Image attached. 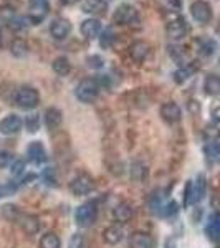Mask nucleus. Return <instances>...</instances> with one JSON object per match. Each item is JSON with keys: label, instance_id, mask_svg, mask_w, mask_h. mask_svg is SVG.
<instances>
[{"label": "nucleus", "instance_id": "1", "mask_svg": "<svg viewBox=\"0 0 220 248\" xmlns=\"http://www.w3.org/2000/svg\"><path fill=\"white\" fill-rule=\"evenodd\" d=\"M15 103L22 108V109H33L40 103V94L35 88L31 86H22L15 93Z\"/></svg>", "mask_w": 220, "mask_h": 248}, {"label": "nucleus", "instance_id": "2", "mask_svg": "<svg viewBox=\"0 0 220 248\" xmlns=\"http://www.w3.org/2000/svg\"><path fill=\"white\" fill-rule=\"evenodd\" d=\"M96 217H98V207H96L94 201L83 203L75 212V220L79 227H90L91 223H94Z\"/></svg>", "mask_w": 220, "mask_h": 248}, {"label": "nucleus", "instance_id": "3", "mask_svg": "<svg viewBox=\"0 0 220 248\" xmlns=\"http://www.w3.org/2000/svg\"><path fill=\"white\" fill-rule=\"evenodd\" d=\"M99 86L96 83V79H83L77 88V98L81 103H93L98 98Z\"/></svg>", "mask_w": 220, "mask_h": 248}, {"label": "nucleus", "instance_id": "4", "mask_svg": "<svg viewBox=\"0 0 220 248\" xmlns=\"http://www.w3.org/2000/svg\"><path fill=\"white\" fill-rule=\"evenodd\" d=\"M113 20L118 25H131L133 22H138V10L133 5H129V3H123L114 12Z\"/></svg>", "mask_w": 220, "mask_h": 248}, {"label": "nucleus", "instance_id": "5", "mask_svg": "<svg viewBox=\"0 0 220 248\" xmlns=\"http://www.w3.org/2000/svg\"><path fill=\"white\" fill-rule=\"evenodd\" d=\"M166 31H167V37L177 42V40H182L184 37H187V33H189V23L182 17H177L167 23Z\"/></svg>", "mask_w": 220, "mask_h": 248}, {"label": "nucleus", "instance_id": "6", "mask_svg": "<svg viewBox=\"0 0 220 248\" xmlns=\"http://www.w3.org/2000/svg\"><path fill=\"white\" fill-rule=\"evenodd\" d=\"M190 15L195 22L199 23H209L212 20V7L204 0H195L190 5Z\"/></svg>", "mask_w": 220, "mask_h": 248}, {"label": "nucleus", "instance_id": "7", "mask_svg": "<svg viewBox=\"0 0 220 248\" xmlns=\"http://www.w3.org/2000/svg\"><path fill=\"white\" fill-rule=\"evenodd\" d=\"M93 189H94L93 179L86 174L77 175V177H75L70 184V190L73 192L75 195H86V194H90Z\"/></svg>", "mask_w": 220, "mask_h": 248}, {"label": "nucleus", "instance_id": "8", "mask_svg": "<svg viewBox=\"0 0 220 248\" xmlns=\"http://www.w3.org/2000/svg\"><path fill=\"white\" fill-rule=\"evenodd\" d=\"M23 126L22 118L17 114H9L0 121V134L3 136H12L17 134Z\"/></svg>", "mask_w": 220, "mask_h": 248}, {"label": "nucleus", "instance_id": "9", "mask_svg": "<svg viewBox=\"0 0 220 248\" xmlns=\"http://www.w3.org/2000/svg\"><path fill=\"white\" fill-rule=\"evenodd\" d=\"M71 23L68 18H55L50 25V33L55 40H65L68 38V35L71 33Z\"/></svg>", "mask_w": 220, "mask_h": 248}, {"label": "nucleus", "instance_id": "10", "mask_svg": "<svg viewBox=\"0 0 220 248\" xmlns=\"http://www.w3.org/2000/svg\"><path fill=\"white\" fill-rule=\"evenodd\" d=\"M48 14V2L47 0H30L29 20L31 23H40Z\"/></svg>", "mask_w": 220, "mask_h": 248}, {"label": "nucleus", "instance_id": "11", "mask_svg": "<svg viewBox=\"0 0 220 248\" xmlns=\"http://www.w3.org/2000/svg\"><path fill=\"white\" fill-rule=\"evenodd\" d=\"M161 116H162V119H164L166 123L175 124V123L181 121L182 111H181V108H179L177 103L167 101V103H164V105L161 106Z\"/></svg>", "mask_w": 220, "mask_h": 248}, {"label": "nucleus", "instance_id": "12", "mask_svg": "<svg viewBox=\"0 0 220 248\" xmlns=\"http://www.w3.org/2000/svg\"><path fill=\"white\" fill-rule=\"evenodd\" d=\"M79 31H81V35L86 40L98 38L99 35H101V31H103L101 22H99L98 18H86L85 22L81 23V27H79Z\"/></svg>", "mask_w": 220, "mask_h": 248}, {"label": "nucleus", "instance_id": "13", "mask_svg": "<svg viewBox=\"0 0 220 248\" xmlns=\"http://www.w3.org/2000/svg\"><path fill=\"white\" fill-rule=\"evenodd\" d=\"M27 155H29V161H31L33 164H43L48 159L45 147H43V144L40 141L30 142L29 149H27Z\"/></svg>", "mask_w": 220, "mask_h": 248}, {"label": "nucleus", "instance_id": "14", "mask_svg": "<svg viewBox=\"0 0 220 248\" xmlns=\"http://www.w3.org/2000/svg\"><path fill=\"white\" fill-rule=\"evenodd\" d=\"M149 51H151L149 43L142 42V40H138V42H134L133 45L129 46V55L136 63L144 62V60L149 57Z\"/></svg>", "mask_w": 220, "mask_h": 248}, {"label": "nucleus", "instance_id": "15", "mask_svg": "<svg viewBox=\"0 0 220 248\" xmlns=\"http://www.w3.org/2000/svg\"><path fill=\"white\" fill-rule=\"evenodd\" d=\"M129 248H154V238L146 232H134L129 238Z\"/></svg>", "mask_w": 220, "mask_h": 248}, {"label": "nucleus", "instance_id": "16", "mask_svg": "<svg viewBox=\"0 0 220 248\" xmlns=\"http://www.w3.org/2000/svg\"><path fill=\"white\" fill-rule=\"evenodd\" d=\"M20 227L27 235H35L40 230V220L35 215H20Z\"/></svg>", "mask_w": 220, "mask_h": 248}, {"label": "nucleus", "instance_id": "17", "mask_svg": "<svg viewBox=\"0 0 220 248\" xmlns=\"http://www.w3.org/2000/svg\"><path fill=\"white\" fill-rule=\"evenodd\" d=\"M63 123V114L58 108H48L45 111V124L48 129H57Z\"/></svg>", "mask_w": 220, "mask_h": 248}, {"label": "nucleus", "instance_id": "18", "mask_svg": "<svg viewBox=\"0 0 220 248\" xmlns=\"http://www.w3.org/2000/svg\"><path fill=\"white\" fill-rule=\"evenodd\" d=\"M123 237H125V232H123V229L119 225H111L103 232V238H105V242L110 243V245H118L123 240Z\"/></svg>", "mask_w": 220, "mask_h": 248}, {"label": "nucleus", "instance_id": "19", "mask_svg": "<svg viewBox=\"0 0 220 248\" xmlns=\"http://www.w3.org/2000/svg\"><path fill=\"white\" fill-rule=\"evenodd\" d=\"M106 7L108 3H105L103 0H85V3H83V10L86 14H93V15L106 14Z\"/></svg>", "mask_w": 220, "mask_h": 248}, {"label": "nucleus", "instance_id": "20", "mask_svg": "<svg viewBox=\"0 0 220 248\" xmlns=\"http://www.w3.org/2000/svg\"><path fill=\"white\" fill-rule=\"evenodd\" d=\"M204 90L209 96H219L220 94V77L217 75H207L204 81Z\"/></svg>", "mask_w": 220, "mask_h": 248}, {"label": "nucleus", "instance_id": "21", "mask_svg": "<svg viewBox=\"0 0 220 248\" xmlns=\"http://www.w3.org/2000/svg\"><path fill=\"white\" fill-rule=\"evenodd\" d=\"M113 217H114L116 222L126 223L127 220L133 217V209H131V207L127 205V203H119V205H116V207H114Z\"/></svg>", "mask_w": 220, "mask_h": 248}, {"label": "nucleus", "instance_id": "22", "mask_svg": "<svg viewBox=\"0 0 220 248\" xmlns=\"http://www.w3.org/2000/svg\"><path fill=\"white\" fill-rule=\"evenodd\" d=\"M204 195H205V177L201 174L197 177V181L192 182V203L202 201Z\"/></svg>", "mask_w": 220, "mask_h": 248}, {"label": "nucleus", "instance_id": "23", "mask_svg": "<svg viewBox=\"0 0 220 248\" xmlns=\"http://www.w3.org/2000/svg\"><path fill=\"white\" fill-rule=\"evenodd\" d=\"M51 66H53V71L60 77H66L68 73L71 71V63L70 60L66 57H58L53 60V63H51Z\"/></svg>", "mask_w": 220, "mask_h": 248}, {"label": "nucleus", "instance_id": "24", "mask_svg": "<svg viewBox=\"0 0 220 248\" xmlns=\"http://www.w3.org/2000/svg\"><path fill=\"white\" fill-rule=\"evenodd\" d=\"M197 68H199V65H192V66H182V68H179V70H175L174 71V81L177 83V85L186 83Z\"/></svg>", "mask_w": 220, "mask_h": 248}, {"label": "nucleus", "instance_id": "25", "mask_svg": "<svg viewBox=\"0 0 220 248\" xmlns=\"http://www.w3.org/2000/svg\"><path fill=\"white\" fill-rule=\"evenodd\" d=\"M205 232H207V235H209V238H212V240L220 238V212L212 215Z\"/></svg>", "mask_w": 220, "mask_h": 248}, {"label": "nucleus", "instance_id": "26", "mask_svg": "<svg viewBox=\"0 0 220 248\" xmlns=\"http://www.w3.org/2000/svg\"><path fill=\"white\" fill-rule=\"evenodd\" d=\"M10 51H12V55H14V57L23 58L27 53H29V45H27L25 40L15 38L14 42H12V45H10Z\"/></svg>", "mask_w": 220, "mask_h": 248}, {"label": "nucleus", "instance_id": "27", "mask_svg": "<svg viewBox=\"0 0 220 248\" xmlns=\"http://www.w3.org/2000/svg\"><path fill=\"white\" fill-rule=\"evenodd\" d=\"M40 247L42 248H60L62 247V242H60L57 233L48 232V233H45L42 238H40Z\"/></svg>", "mask_w": 220, "mask_h": 248}, {"label": "nucleus", "instance_id": "28", "mask_svg": "<svg viewBox=\"0 0 220 248\" xmlns=\"http://www.w3.org/2000/svg\"><path fill=\"white\" fill-rule=\"evenodd\" d=\"M2 215L5 220H18L20 218V210L17 205H12V203H7V205L2 207Z\"/></svg>", "mask_w": 220, "mask_h": 248}, {"label": "nucleus", "instance_id": "29", "mask_svg": "<svg viewBox=\"0 0 220 248\" xmlns=\"http://www.w3.org/2000/svg\"><path fill=\"white\" fill-rule=\"evenodd\" d=\"M23 124H25V129L29 131V133H37V131L40 129V118H38V114L27 116L25 121H23Z\"/></svg>", "mask_w": 220, "mask_h": 248}, {"label": "nucleus", "instance_id": "30", "mask_svg": "<svg viewBox=\"0 0 220 248\" xmlns=\"http://www.w3.org/2000/svg\"><path fill=\"white\" fill-rule=\"evenodd\" d=\"M204 136H205L207 141L215 142L220 136V127L217 126V124H209V126L204 129Z\"/></svg>", "mask_w": 220, "mask_h": 248}, {"label": "nucleus", "instance_id": "31", "mask_svg": "<svg viewBox=\"0 0 220 248\" xmlns=\"http://www.w3.org/2000/svg\"><path fill=\"white\" fill-rule=\"evenodd\" d=\"M217 50V43L214 40H204L202 45H201V53L204 57H212Z\"/></svg>", "mask_w": 220, "mask_h": 248}, {"label": "nucleus", "instance_id": "32", "mask_svg": "<svg viewBox=\"0 0 220 248\" xmlns=\"http://www.w3.org/2000/svg\"><path fill=\"white\" fill-rule=\"evenodd\" d=\"M114 42V33L113 29H105V31H101V46L103 48H110Z\"/></svg>", "mask_w": 220, "mask_h": 248}, {"label": "nucleus", "instance_id": "33", "mask_svg": "<svg viewBox=\"0 0 220 248\" xmlns=\"http://www.w3.org/2000/svg\"><path fill=\"white\" fill-rule=\"evenodd\" d=\"M146 174H147V169L144 164L138 162V164H134L133 169H131V175H133L134 179H138V181H141V179L146 177Z\"/></svg>", "mask_w": 220, "mask_h": 248}, {"label": "nucleus", "instance_id": "34", "mask_svg": "<svg viewBox=\"0 0 220 248\" xmlns=\"http://www.w3.org/2000/svg\"><path fill=\"white\" fill-rule=\"evenodd\" d=\"M86 63H88V66L93 68V70H99V68L105 66V60L99 57V55H91V57H88Z\"/></svg>", "mask_w": 220, "mask_h": 248}, {"label": "nucleus", "instance_id": "35", "mask_svg": "<svg viewBox=\"0 0 220 248\" xmlns=\"http://www.w3.org/2000/svg\"><path fill=\"white\" fill-rule=\"evenodd\" d=\"M177 212H179V205L174 201H171L169 203H166V205L162 207L164 217H174V215H177Z\"/></svg>", "mask_w": 220, "mask_h": 248}, {"label": "nucleus", "instance_id": "36", "mask_svg": "<svg viewBox=\"0 0 220 248\" xmlns=\"http://www.w3.org/2000/svg\"><path fill=\"white\" fill-rule=\"evenodd\" d=\"M17 192V186L15 184H0V199L9 197V195Z\"/></svg>", "mask_w": 220, "mask_h": 248}, {"label": "nucleus", "instance_id": "37", "mask_svg": "<svg viewBox=\"0 0 220 248\" xmlns=\"http://www.w3.org/2000/svg\"><path fill=\"white\" fill-rule=\"evenodd\" d=\"M9 25H10V29H14V30H22V29H25V18L14 17L9 20Z\"/></svg>", "mask_w": 220, "mask_h": 248}, {"label": "nucleus", "instance_id": "38", "mask_svg": "<svg viewBox=\"0 0 220 248\" xmlns=\"http://www.w3.org/2000/svg\"><path fill=\"white\" fill-rule=\"evenodd\" d=\"M12 164V154L7 151H0V169H5Z\"/></svg>", "mask_w": 220, "mask_h": 248}, {"label": "nucleus", "instance_id": "39", "mask_svg": "<svg viewBox=\"0 0 220 248\" xmlns=\"http://www.w3.org/2000/svg\"><path fill=\"white\" fill-rule=\"evenodd\" d=\"M68 248H83V237L79 233L71 235L70 242H68Z\"/></svg>", "mask_w": 220, "mask_h": 248}, {"label": "nucleus", "instance_id": "40", "mask_svg": "<svg viewBox=\"0 0 220 248\" xmlns=\"http://www.w3.org/2000/svg\"><path fill=\"white\" fill-rule=\"evenodd\" d=\"M23 169H25V162H23V161H15L14 164H12L10 172H12V175H20L23 172Z\"/></svg>", "mask_w": 220, "mask_h": 248}, {"label": "nucleus", "instance_id": "41", "mask_svg": "<svg viewBox=\"0 0 220 248\" xmlns=\"http://www.w3.org/2000/svg\"><path fill=\"white\" fill-rule=\"evenodd\" d=\"M212 118H214V123L220 127V106L214 109V113H212Z\"/></svg>", "mask_w": 220, "mask_h": 248}, {"label": "nucleus", "instance_id": "42", "mask_svg": "<svg viewBox=\"0 0 220 248\" xmlns=\"http://www.w3.org/2000/svg\"><path fill=\"white\" fill-rule=\"evenodd\" d=\"M189 109L192 111V113H197V111H199V103L197 101H190L189 103Z\"/></svg>", "mask_w": 220, "mask_h": 248}, {"label": "nucleus", "instance_id": "43", "mask_svg": "<svg viewBox=\"0 0 220 248\" xmlns=\"http://www.w3.org/2000/svg\"><path fill=\"white\" fill-rule=\"evenodd\" d=\"M63 3H66V5H71V3H77L79 2V0H62Z\"/></svg>", "mask_w": 220, "mask_h": 248}, {"label": "nucleus", "instance_id": "44", "mask_svg": "<svg viewBox=\"0 0 220 248\" xmlns=\"http://www.w3.org/2000/svg\"><path fill=\"white\" fill-rule=\"evenodd\" d=\"M2 40H3V37H2V30H0V46H2Z\"/></svg>", "mask_w": 220, "mask_h": 248}, {"label": "nucleus", "instance_id": "45", "mask_svg": "<svg viewBox=\"0 0 220 248\" xmlns=\"http://www.w3.org/2000/svg\"><path fill=\"white\" fill-rule=\"evenodd\" d=\"M103 2H105V3H110V2H111V0H103Z\"/></svg>", "mask_w": 220, "mask_h": 248}, {"label": "nucleus", "instance_id": "46", "mask_svg": "<svg viewBox=\"0 0 220 248\" xmlns=\"http://www.w3.org/2000/svg\"><path fill=\"white\" fill-rule=\"evenodd\" d=\"M219 63H220V58H219Z\"/></svg>", "mask_w": 220, "mask_h": 248}]
</instances>
